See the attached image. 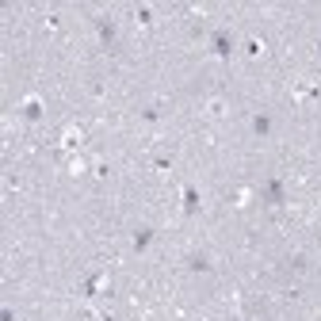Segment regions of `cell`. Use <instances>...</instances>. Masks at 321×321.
I'll return each mask as SVG.
<instances>
[{
  "instance_id": "6da1fadb",
  "label": "cell",
  "mask_w": 321,
  "mask_h": 321,
  "mask_svg": "<svg viewBox=\"0 0 321 321\" xmlns=\"http://www.w3.org/2000/svg\"><path fill=\"white\" fill-rule=\"evenodd\" d=\"M65 141H61V145H69V149H73V145H77V141H80V130H77V126H65Z\"/></svg>"
},
{
  "instance_id": "7a4b0ae2",
  "label": "cell",
  "mask_w": 321,
  "mask_h": 321,
  "mask_svg": "<svg viewBox=\"0 0 321 321\" xmlns=\"http://www.w3.org/2000/svg\"><path fill=\"white\" fill-rule=\"evenodd\" d=\"M210 115H226V103L222 100H210Z\"/></svg>"
}]
</instances>
